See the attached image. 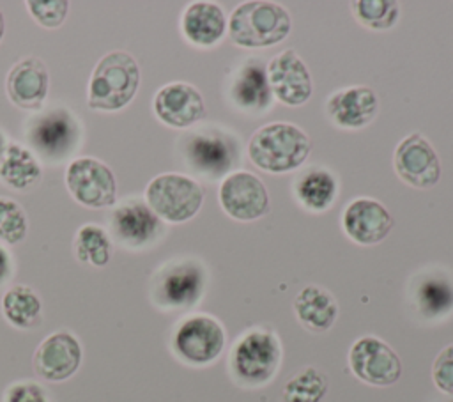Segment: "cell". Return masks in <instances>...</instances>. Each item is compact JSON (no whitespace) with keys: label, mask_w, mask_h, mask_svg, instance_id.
<instances>
[{"label":"cell","mask_w":453,"mask_h":402,"mask_svg":"<svg viewBox=\"0 0 453 402\" xmlns=\"http://www.w3.org/2000/svg\"><path fill=\"white\" fill-rule=\"evenodd\" d=\"M310 151V136L299 126L285 120L258 128L248 142V158L269 174L299 168L308 159Z\"/></svg>","instance_id":"1"},{"label":"cell","mask_w":453,"mask_h":402,"mask_svg":"<svg viewBox=\"0 0 453 402\" xmlns=\"http://www.w3.org/2000/svg\"><path fill=\"white\" fill-rule=\"evenodd\" d=\"M140 85V67L127 51H110L96 64L87 103L92 110L115 112L131 103Z\"/></svg>","instance_id":"2"},{"label":"cell","mask_w":453,"mask_h":402,"mask_svg":"<svg viewBox=\"0 0 453 402\" xmlns=\"http://www.w3.org/2000/svg\"><path fill=\"white\" fill-rule=\"evenodd\" d=\"M230 39L241 48H267L281 43L292 30L288 11L274 2H244L226 21Z\"/></svg>","instance_id":"3"},{"label":"cell","mask_w":453,"mask_h":402,"mask_svg":"<svg viewBox=\"0 0 453 402\" xmlns=\"http://www.w3.org/2000/svg\"><path fill=\"white\" fill-rule=\"evenodd\" d=\"M281 361L280 338L269 329H251L234 345L230 365L235 379L244 386L265 384Z\"/></svg>","instance_id":"4"},{"label":"cell","mask_w":453,"mask_h":402,"mask_svg":"<svg viewBox=\"0 0 453 402\" xmlns=\"http://www.w3.org/2000/svg\"><path fill=\"white\" fill-rule=\"evenodd\" d=\"M145 202L159 220L182 223L191 220L203 204L202 186L182 174H159L145 188Z\"/></svg>","instance_id":"5"},{"label":"cell","mask_w":453,"mask_h":402,"mask_svg":"<svg viewBox=\"0 0 453 402\" xmlns=\"http://www.w3.org/2000/svg\"><path fill=\"white\" fill-rule=\"evenodd\" d=\"M27 138L32 151L44 161H58L74 149L80 138V126L69 110L51 106L28 120Z\"/></svg>","instance_id":"6"},{"label":"cell","mask_w":453,"mask_h":402,"mask_svg":"<svg viewBox=\"0 0 453 402\" xmlns=\"http://www.w3.org/2000/svg\"><path fill=\"white\" fill-rule=\"evenodd\" d=\"M65 186L71 197L90 209L110 207L117 198V179L103 161L76 158L65 170Z\"/></svg>","instance_id":"7"},{"label":"cell","mask_w":453,"mask_h":402,"mask_svg":"<svg viewBox=\"0 0 453 402\" xmlns=\"http://www.w3.org/2000/svg\"><path fill=\"white\" fill-rule=\"evenodd\" d=\"M172 345L182 361L207 365L221 354L225 347V329L214 317L196 313L179 324Z\"/></svg>","instance_id":"8"},{"label":"cell","mask_w":453,"mask_h":402,"mask_svg":"<svg viewBox=\"0 0 453 402\" xmlns=\"http://www.w3.org/2000/svg\"><path fill=\"white\" fill-rule=\"evenodd\" d=\"M221 209L237 221H255L269 211L265 184L251 172L237 170L223 177L218 193Z\"/></svg>","instance_id":"9"},{"label":"cell","mask_w":453,"mask_h":402,"mask_svg":"<svg viewBox=\"0 0 453 402\" xmlns=\"http://www.w3.org/2000/svg\"><path fill=\"white\" fill-rule=\"evenodd\" d=\"M349 367L357 379L372 386H389L402 374L398 354L384 340L372 335L361 336L352 344Z\"/></svg>","instance_id":"10"},{"label":"cell","mask_w":453,"mask_h":402,"mask_svg":"<svg viewBox=\"0 0 453 402\" xmlns=\"http://www.w3.org/2000/svg\"><path fill=\"white\" fill-rule=\"evenodd\" d=\"M393 165L396 175L412 188L428 189L441 179L439 156L421 133H411L396 145Z\"/></svg>","instance_id":"11"},{"label":"cell","mask_w":453,"mask_h":402,"mask_svg":"<svg viewBox=\"0 0 453 402\" xmlns=\"http://www.w3.org/2000/svg\"><path fill=\"white\" fill-rule=\"evenodd\" d=\"M237 140L219 131H198L189 135L184 154L198 174L218 179L228 175L232 165L237 163Z\"/></svg>","instance_id":"12"},{"label":"cell","mask_w":453,"mask_h":402,"mask_svg":"<svg viewBox=\"0 0 453 402\" xmlns=\"http://www.w3.org/2000/svg\"><path fill=\"white\" fill-rule=\"evenodd\" d=\"M273 96L287 106L304 104L313 92L311 74L296 50H283L265 66Z\"/></svg>","instance_id":"13"},{"label":"cell","mask_w":453,"mask_h":402,"mask_svg":"<svg viewBox=\"0 0 453 402\" xmlns=\"http://www.w3.org/2000/svg\"><path fill=\"white\" fill-rule=\"evenodd\" d=\"M205 287V269L196 260L168 264L156 280L154 298L166 308H186L195 305Z\"/></svg>","instance_id":"14"},{"label":"cell","mask_w":453,"mask_h":402,"mask_svg":"<svg viewBox=\"0 0 453 402\" xmlns=\"http://www.w3.org/2000/svg\"><path fill=\"white\" fill-rule=\"evenodd\" d=\"M156 117L177 129L189 128L205 117V103L196 87L186 81H172L163 85L152 103Z\"/></svg>","instance_id":"15"},{"label":"cell","mask_w":453,"mask_h":402,"mask_svg":"<svg viewBox=\"0 0 453 402\" xmlns=\"http://www.w3.org/2000/svg\"><path fill=\"white\" fill-rule=\"evenodd\" d=\"M81 345L69 331L48 335L35 349L32 365L39 377L58 383L69 379L81 363Z\"/></svg>","instance_id":"16"},{"label":"cell","mask_w":453,"mask_h":402,"mask_svg":"<svg viewBox=\"0 0 453 402\" xmlns=\"http://www.w3.org/2000/svg\"><path fill=\"white\" fill-rule=\"evenodd\" d=\"M342 227L357 244H377L393 228V216L375 198H354L342 214Z\"/></svg>","instance_id":"17"},{"label":"cell","mask_w":453,"mask_h":402,"mask_svg":"<svg viewBox=\"0 0 453 402\" xmlns=\"http://www.w3.org/2000/svg\"><path fill=\"white\" fill-rule=\"evenodd\" d=\"M110 230L126 246H145L161 232V220L143 200H127L113 209Z\"/></svg>","instance_id":"18"},{"label":"cell","mask_w":453,"mask_h":402,"mask_svg":"<svg viewBox=\"0 0 453 402\" xmlns=\"http://www.w3.org/2000/svg\"><path fill=\"white\" fill-rule=\"evenodd\" d=\"M326 112L336 126L359 129L375 119L379 112V99L373 89L366 85H352L333 92L327 97Z\"/></svg>","instance_id":"19"},{"label":"cell","mask_w":453,"mask_h":402,"mask_svg":"<svg viewBox=\"0 0 453 402\" xmlns=\"http://www.w3.org/2000/svg\"><path fill=\"white\" fill-rule=\"evenodd\" d=\"M50 74L46 64L35 57L16 62L5 80L9 99L23 110H39L48 94Z\"/></svg>","instance_id":"20"},{"label":"cell","mask_w":453,"mask_h":402,"mask_svg":"<svg viewBox=\"0 0 453 402\" xmlns=\"http://www.w3.org/2000/svg\"><path fill=\"white\" fill-rule=\"evenodd\" d=\"M180 28L189 43L209 48L225 35L226 18L223 9L212 2H193L180 18Z\"/></svg>","instance_id":"21"},{"label":"cell","mask_w":453,"mask_h":402,"mask_svg":"<svg viewBox=\"0 0 453 402\" xmlns=\"http://www.w3.org/2000/svg\"><path fill=\"white\" fill-rule=\"evenodd\" d=\"M273 97L264 64L248 62L237 71L232 83V99L241 110L260 113L271 106Z\"/></svg>","instance_id":"22"},{"label":"cell","mask_w":453,"mask_h":402,"mask_svg":"<svg viewBox=\"0 0 453 402\" xmlns=\"http://www.w3.org/2000/svg\"><path fill=\"white\" fill-rule=\"evenodd\" d=\"M294 312L308 329L327 331L338 317V303L329 290L319 285H306L294 299Z\"/></svg>","instance_id":"23"},{"label":"cell","mask_w":453,"mask_h":402,"mask_svg":"<svg viewBox=\"0 0 453 402\" xmlns=\"http://www.w3.org/2000/svg\"><path fill=\"white\" fill-rule=\"evenodd\" d=\"M336 177L324 166L306 168L294 182L297 200L310 211H326L336 198Z\"/></svg>","instance_id":"24"},{"label":"cell","mask_w":453,"mask_h":402,"mask_svg":"<svg viewBox=\"0 0 453 402\" xmlns=\"http://www.w3.org/2000/svg\"><path fill=\"white\" fill-rule=\"evenodd\" d=\"M41 165L34 152L19 143H9L0 161V179L14 188L27 189L41 179Z\"/></svg>","instance_id":"25"},{"label":"cell","mask_w":453,"mask_h":402,"mask_svg":"<svg viewBox=\"0 0 453 402\" xmlns=\"http://www.w3.org/2000/svg\"><path fill=\"white\" fill-rule=\"evenodd\" d=\"M4 317L19 329H32L41 322L42 303L27 285H14L2 298Z\"/></svg>","instance_id":"26"},{"label":"cell","mask_w":453,"mask_h":402,"mask_svg":"<svg viewBox=\"0 0 453 402\" xmlns=\"http://www.w3.org/2000/svg\"><path fill=\"white\" fill-rule=\"evenodd\" d=\"M74 251L80 262L103 267L110 262L111 243L104 228L94 223H85L78 228L74 237Z\"/></svg>","instance_id":"27"},{"label":"cell","mask_w":453,"mask_h":402,"mask_svg":"<svg viewBox=\"0 0 453 402\" xmlns=\"http://www.w3.org/2000/svg\"><path fill=\"white\" fill-rule=\"evenodd\" d=\"M326 391V375L313 367H306L287 381L283 388V402H320Z\"/></svg>","instance_id":"28"},{"label":"cell","mask_w":453,"mask_h":402,"mask_svg":"<svg viewBox=\"0 0 453 402\" xmlns=\"http://www.w3.org/2000/svg\"><path fill=\"white\" fill-rule=\"evenodd\" d=\"M352 7L357 21L373 30L391 28L400 14L398 4L393 0H357Z\"/></svg>","instance_id":"29"},{"label":"cell","mask_w":453,"mask_h":402,"mask_svg":"<svg viewBox=\"0 0 453 402\" xmlns=\"http://www.w3.org/2000/svg\"><path fill=\"white\" fill-rule=\"evenodd\" d=\"M28 220L21 205L11 198L0 197V239L7 244H16L25 239Z\"/></svg>","instance_id":"30"},{"label":"cell","mask_w":453,"mask_h":402,"mask_svg":"<svg viewBox=\"0 0 453 402\" xmlns=\"http://www.w3.org/2000/svg\"><path fill=\"white\" fill-rule=\"evenodd\" d=\"M419 308L426 315H439L448 312L453 305V290L446 282L441 280H426L418 292Z\"/></svg>","instance_id":"31"},{"label":"cell","mask_w":453,"mask_h":402,"mask_svg":"<svg viewBox=\"0 0 453 402\" xmlns=\"http://www.w3.org/2000/svg\"><path fill=\"white\" fill-rule=\"evenodd\" d=\"M27 9L39 25H42L46 28H57L64 23V19L67 16L69 2H65V0H48V2L30 0V2H27Z\"/></svg>","instance_id":"32"},{"label":"cell","mask_w":453,"mask_h":402,"mask_svg":"<svg viewBox=\"0 0 453 402\" xmlns=\"http://www.w3.org/2000/svg\"><path fill=\"white\" fill-rule=\"evenodd\" d=\"M432 379L437 390L453 395V344L446 345L432 365Z\"/></svg>","instance_id":"33"},{"label":"cell","mask_w":453,"mask_h":402,"mask_svg":"<svg viewBox=\"0 0 453 402\" xmlns=\"http://www.w3.org/2000/svg\"><path fill=\"white\" fill-rule=\"evenodd\" d=\"M4 402H50V398L37 383L18 381L5 390Z\"/></svg>","instance_id":"34"},{"label":"cell","mask_w":453,"mask_h":402,"mask_svg":"<svg viewBox=\"0 0 453 402\" xmlns=\"http://www.w3.org/2000/svg\"><path fill=\"white\" fill-rule=\"evenodd\" d=\"M9 271H11L9 255H7V251L0 246V283L9 276Z\"/></svg>","instance_id":"35"},{"label":"cell","mask_w":453,"mask_h":402,"mask_svg":"<svg viewBox=\"0 0 453 402\" xmlns=\"http://www.w3.org/2000/svg\"><path fill=\"white\" fill-rule=\"evenodd\" d=\"M5 149H7V145H5V140H4V135L0 133V161H2V158H4V152H5Z\"/></svg>","instance_id":"36"},{"label":"cell","mask_w":453,"mask_h":402,"mask_svg":"<svg viewBox=\"0 0 453 402\" xmlns=\"http://www.w3.org/2000/svg\"><path fill=\"white\" fill-rule=\"evenodd\" d=\"M4 30H5V21H4V14H2V11H0V41H2V37H4Z\"/></svg>","instance_id":"37"},{"label":"cell","mask_w":453,"mask_h":402,"mask_svg":"<svg viewBox=\"0 0 453 402\" xmlns=\"http://www.w3.org/2000/svg\"><path fill=\"white\" fill-rule=\"evenodd\" d=\"M449 402H453V400H449Z\"/></svg>","instance_id":"38"}]
</instances>
